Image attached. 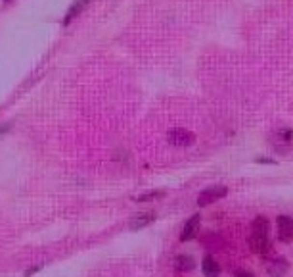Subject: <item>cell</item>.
<instances>
[{
    "mask_svg": "<svg viewBox=\"0 0 293 277\" xmlns=\"http://www.w3.org/2000/svg\"><path fill=\"white\" fill-rule=\"evenodd\" d=\"M201 270L205 277H219L220 276V266L217 264V260L213 256H205L201 262Z\"/></svg>",
    "mask_w": 293,
    "mask_h": 277,
    "instance_id": "7",
    "label": "cell"
},
{
    "mask_svg": "<svg viewBox=\"0 0 293 277\" xmlns=\"http://www.w3.org/2000/svg\"><path fill=\"white\" fill-rule=\"evenodd\" d=\"M155 222V212H144V214H138V216H134L132 218V222H131V229H134V231H138V229H144L146 225Z\"/></svg>",
    "mask_w": 293,
    "mask_h": 277,
    "instance_id": "9",
    "label": "cell"
},
{
    "mask_svg": "<svg viewBox=\"0 0 293 277\" xmlns=\"http://www.w3.org/2000/svg\"><path fill=\"white\" fill-rule=\"evenodd\" d=\"M167 141L171 145H175V147H190V145L195 143V135L192 131H188V129L176 127V129H171L167 133Z\"/></svg>",
    "mask_w": 293,
    "mask_h": 277,
    "instance_id": "3",
    "label": "cell"
},
{
    "mask_svg": "<svg viewBox=\"0 0 293 277\" xmlns=\"http://www.w3.org/2000/svg\"><path fill=\"white\" fill-rule=\"evenodd\" d=\"M293 141V131L292 129H280L274 135V143H282V145H292Z\"/></svg>",
    "mask_w": 293,
    "mask_h": 277,
    "instance_id": "12",
    "label": "cell"
},
{
    "mask_svg": "<svg viewBox=\"0 0 293 277\" xmlns=\"http://www.w3.org/2000/svg\"><path fill=\"white\" fill-rule=\"evenodd\" d=\"M290 270V262L284 258V256H278V258H272L268 264H266V274L270 277H284Z\"/></svg>",
    "mask_w": 293,
    "mask_h": 277,
    "instance_id": "4",
    "label": "cell"
},
{
    "mask_svg": "<svg viewBox=\"0 0 293 277\" xmlns=\"http://www.w3.org/2000/svg\"><path fill=\"white\" fill-rule=\"evenodd\" d=\"M199 222H201V216H199V214H194V216L186 222L182 233H180V241H182V243H188L190 239H194L195 235H197V231H199Z\"/></svg>",
    "mask_w": 293,
    "mask_h": 277,
    "instance_id": "6",
    "label": "cell"
},
{
    "mask_svg": "<svg viewBox=\"0 0 293 277\" xmlns=\"http://www.w3.org/2000/svg\"><path fill=\"white\" fill-rule=\"evenodd\" d=\"M247 244L251 248V252L255 254H261V256H266L270 250H272V241L268 235H261V233H251L249 239H247Z\"/></svg>",
    "mask_w": 293,
    "mask_h": 277,
    "instance_id": "2",
    "label": "cell"
},
{
    "mask_svg": "<svg viewBox=\"0 0 293 277\" xmlns=\"http://www.w3.org/2000/svg\"><path fill=\"white\" fill-rule=\"evenodd\" d=\"M236 277H253V274H249V272H238Z\"/></svg>",
    "mask_w": 293,
    "mask_h": 277,
    "instance_id": "15",
    "label": "cell"
},
{
    "mask_svg": "<svg viewBox=\"0 0 293 277\" xmlns=\"http://www.w3.org/2000/svg\"><path fill=\"white\" fill-rule=\"evenodd\" d=\"M43 270V266H33V268H29L27 272H25V277H31L33 274H37V272H41Z\"/></svg>",
    "mask_w": 293,
    "mask_h": 277,
    "instance_id": "14",
    "label": "cell"
},
{
    "mask_svg": "<svg viewBox=\"0 0 293 277\" xmlns=\"http://www.w3.org/2000/svg\"><path fill=\"white\" fill-rule=\"evenodd\" d=\"M87 4H88V0H75V2L69 6V10H67V14H65V17H63V23H65V25L71 23V21L87 8Z\"/></svg>",
    "mask_w": 293,
    "mask_h": 277,
    "instance_id": "10",
    "label": "cell"
},
{
    "mask_svg": "<svg viewBox=\"0 0 293 277\" xmlns=\"http://www.w3.org/2000/svg\"><path fill=\"white\" fill-rule=\"evenodd\" d=\"M165 196V191H151L146 195H140L136 198V202H147V200H155V198H163Z\"/></svg>",
    "mask_w": 293,
    "mask_h": 277,
    "instance_id": "13",
    "label": "cell"
},
{
    "mask_svg": "<svg viewBox=\"0 0 293 277\" xmlns=\"http://www.w3.org/2000/svg\"><path fill=\"white\" fill-rule=\"evenodd\" d=\"M278 239L282 243H292L293 241V218H290V216L278 218Z\"/></svg>",
    "mask_w": 293,
    "mask_h": 277,
    "instance_id": "5",
    "label": "cell"
},
{
    "mask_svg": "<svg viewBox=\"0 0 293 277\" xmlns=\"http://www.w3.org/2000/svg\"><path fill=\"white\" fill-rule=\"evenodd\" d=\"M228 195V189L224 185H213L209 189H205L203 193H199L197 196V204L199 206H209L213 202H219L220 198H224Z\"/></svg>",
    "mask_w": 293,
    "mask_h": 277,
    "instance_id": "1",
    "label": "cell"
},
{
    "mask_svg": "<svg viewBox=\"0 0 293 277\" xmlns=\"http://www.w3.org/2000/svg\"><path fill=\"white\" fill-rule=\"evenodd\" d=\"M253 233H261V235H268L270 231V222L264 218V216H257L255 222H253Z\"/></svg>",
    "mask_w": 293,
    "mask_h": 277,
    "instance_id": "11",
    "label": "cell"
},
{
    "mask_svg": "<svg viewBox=\"0 0 293 277\" xmlns=\"http://www.w3.org/2000/svg\"><path fill=\"white\" fill-rule=\"evenodd\" d=\"M173 266H175V270H178V272H192L195 268V262L192 256H188V254H180V256H175V260H173Z\"/></svg>",
    "mask_w": 293,
    "mask_h": 277,
    "instance_id": "8",
    "label": "cell"
},
{
    "mask_svg": "<svg viewBox=\"0 0 293 277\" xmlns=\"http://www.w3.org/2000/svg\"><path fill=\"white\" fill-rule=\"evenodd\" d=\"M4 2H12V0H4Z\"/></svg>",
    "mask_w": 293,
    "mask_h": 277,
    "instance_id": "16",
    "label": "cell"
}]
</instances>
